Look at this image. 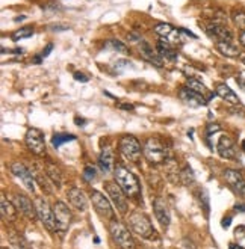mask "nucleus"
Listing matches in <instances>:
<instances>
[{
  "instance_id": "7ed1b4c3",
  "label": "nucleus",
  "mask_w": 245,
  "mask_h": 249,
  "mask_svg": "<svg viewBox=\"0 0 245 249\" xmlns=\"http://www.w3.org/2000/svg\"><path fill=\"white\" fill-rule=\"evenodd\" d=\"M144 156H146V159L150 163L161 165L168 160L170 153H168L167 145L161 139L150 138V139H147L146 145H144Z\"/></svg>"
},
{
  "instance_id": "f3484780",
  "label": "nucleus",
  "mask_w": 245,
  "mask_h": 249,
  "mask_svg": "<svg viewBox=\"0 0 245 249\" xmlns=\"http://www.w3.org/2000/svg\"><path fill=\"white\" fill-rule=\"evenodd\" d=\"M218 154L223 159H235L236 157V146L235 142L230 139L228 136H221L217 145Z\"/></svg>"
},
{
  "instance_id": "0eeeda50",
  "label": "nucleus",
  "mask_w": 245,
  "mask_h": 249,
  "mask_svg": "<svg viewBox=\"0 0 245 249\" xmlns=\"http://www.w3.org/2000/svg\"><path fill=\"white\" fill-rule=\"evenodd\" d=\"M26 146L37 156H44L46 154V141L44 133L39 128H29L24 136Z\"/></svg>"
},
{
  "instance_id": "a878e982",
  "label": "nucleus",
  "mask_w": 245,
  "mask_h": 249,
  "mask_svg": "<svg viewBox=\"0 0 245 249\" xmlns=\"http://www.w3.org/2000/svg\"><path fill=\"white\" fill-rule=\"evenodd\" d=\"M8 239H9V243H11L14 248H16V249H32V246L29 245V242H27L23 236H20L19 232L9 231Z\"/></svg>"
},
{
  "instance_id": "bb28decb",
  "label": "nucleus",
  "mask_w": 245,
  "mask_h": 249,
  "mask_svg": "<svg viewBox=\"0 0 245 249\" xmlns=\"http://www.w3.org/2000/svg\"><path fill=\"white\" fill-rule=\"evenodd\" d=\"M75 139H76L75 135H70V133H56L52 138V145L55 146V148H59L62 143L71 142V141H75Z\"/></svg>"
},
{
  "instance_id": "2eb2a0df",
  "label": "nucleus",
  "mask_w": 245,
  "mask_h": 249,
  "mask_svg": "<svg viewBox=\"0 0 245 249\" xmlns=\"http://www.w3.org/2000/svg\"><path fill=\"white\" fill-rule=\"evenodd\" d=\"M67 198L71 202V206L77 209L79 212H86L88 210V198L85 196L83 190L77 187H71L67 192Z\"/></svg>"
},
{
  "instance_id": "b1692460",
  "label": "nucleus",
  "mask_w": 245,
  "mask_h": 249,
  "mask_svg": "<svg viewBox=\"0 0 245 249\" xmlns=\"http://www.w3.org/2000/svg\"><path fill=\"white\" fill-rule=\"evenodd\" d=\"M217 50L221 54L227 56V57H236L241 53L239 49L235 46L232 41H220V42H217Z\"/></svg>"
},
{
  "instance_id": "1a4fd4ad",
  "label": "nucleus",
  "mask_w": 245,
  "mask_h": 249,
  "mask_svg": "<svg viewBox=\"0 0 245 249\" xmlns=\"http://www.w3.org/2000/svg\"><path fill=\"white\" fill-rule=\"evenodd\" d=\"M106 190H108V195L109 198L112 199L113 202V206L117 207V210L120 213H126L127 212V207H129V204H127V195L123 192V189L120 187V184L117 181H108L106 184Z\"/></svg>"
},
{
  "instance_id": "dca6fc26",
  "label": "nucleus",
  "mask_w": 245,
  "mask_h": 249,
  "mask_svg": "<svg viewBox=\"0 0 245 249\" xmlns=\"http://www.w3.org/2000/svg\"><path fill=\"white\" fill-rule=\"evenodd\" d=\"M154 32L159 36H162L164 39H167L168 42H179V41H182V38L179 35L180 31H177V29H174L171 24H167V23L156 24Z\"/></svg>"
},
{
  "instance_id": "aec40b11",
  "label": "nucleus",
  "mask_w": 245,
  "mask_h": 249,
  "mask_svg": "<svg viewBox=\"0 0 245 249\" xmlns=\"http://www.w3.org/2000/svg\"><path fill=\"white\" fill-rule=\"evenodd\" d=\"M153 210H154L156 219L159 221V224L167 228L170 225L171 216H170V212H168V207L165 206V202L161 201V199H154V202H153Z\"/></svg>"
},
{
  "instance_id": "f8f14e48",
  "label": "nucleus",
  "mask_w": 245,
  "mask_h": 249,
  "mask_svg": "<svg viewBox=\"0 0 245 249\" xmlns=\"http://www.w3.org/2000/svg\"><path fill=\"white\" fill-rule=\"evenodd\" d=\"M12 202L16 204L19 213H21L27 219H31V221H35V219L38 217L35 202H32L26 195H20V194L19 195H14V201Z\"/></svg>"
},
{
  "instance_id": "c03bdc74",
  "label": "nucleus",
  "mask_w": 245,
  "mask_h": 249,
  "mask_svg": "<svg viewBox=\"0 0 245 249\" xmlns=\"http://www.w3.org/2000/svg\"><path fill=\"white\" fill-rule=\"evenodd\" d=\"M242 150H244V151H245V141H244V142H242Z\"/></svg>"
},
{
  "instance_id": "72a5a7b5",
  "label": "nucleus",
  "mask_w": 245,
  "mask_h": 249,
  "mask_svg": "<svg viewBox=\"0 0 245 249\" xmlns=\"http://www.w3.org/2000/svg\"><path fill=\"white\" fill-rule=\"evenodd\" d=\"M82 177H83L85 181L93 183V181L95 180V168H94V166H85Z\"/></svg>"
},
{
  "instance_id": "4c0bfd02",
  "label": "nucleus",
  "mask_w": 245,
  "mask_h": 249,
  "mask_svg": "<svg viewBox=\"0 0 245 249\" xmlns=\"http://www.w3.org/2000/svg\"><path fill=\"white\" fill-rule=\"evenodd\" d=\"M52 50H53V44H49V46L41 52V56H39V57H41V59H42V57H47V56L50 54Z\"/></svg>"
},
{
  "instance_id": "a211bd4d",
  "label": "nucleus",
  "mask_w": 245,
  "mask_h": 249,
  "mask_svg": "<svg viewBox=\"0 0 245 249\" xmlns=\"http://www.w3.org/2000/svg\"><path fill=\"white\" fill-rule=\"evenodd\" d=\"M98 166L102 169V172L105 174H111L115 171V163H113V151L109 148V146H105L100 153L98 157Z\"/></svg>"
},
{
  "instance_id": "37998d69",
  "label": "nucleus",
  "mask_w": 245,
  "mask_h": 249,
  "mask_svg": "<svg viewBox=\"0 0 245 249\" xmlns=\"http://www.w3.org/2000/svg\"><path fill=\"white\" fill-rule=\"evenodd\" d=\"M24 18H26V16H20L19 18H16V21H23Z\"/></svg>"
},
{
  "instance_id": "cd10ccee",
  "label": "nucleus",
  "mask_w": 245,
  "mask_h": 249,
  "mask_svg": "<svg viewBox=\"0 0 245 249\" xmlns=\"http://www.w3.org/2000/svg\"><path fill=\"white\" fill-rule=\"evenodd\" d=\"M186 86H188L189 89H192V91H195V92L201 94L203 97H206V95L209 94L207 88H206L203 83H201V82H198L197 79H189L188 82H186Z\"/></svg>"
},
{
  "instance_id": "423d86ee",
  "label": "nucleus",
  "mask_w": 245,
  "mask_h": 249,
  "mask_svg": "<svg viewBox=\"0 0 245 249\" xmlns=\"http://www.w3.org/2000/svg\"><path fill=\"white\" fill-rule=\"evenodd\" d=\"M35 207H37L38 219L41 221V224L44 225L49 231L57 232V224H56L55 212H53V209L49 206V202H47L44 198H37V201H35Z\"/></svg>"
},
{
  "instance_id": "f704fd0d",
  "label": "nucleus",
  "mask_w": 245,
  "mask_h": 249,
  "mask_svg": "<svg viewBox=\"0 0 245 249\" xmlns=\"http://www.w3.org/2000/svg\"><path fill=\"white\" fill-rule=\"evenodd\" d=\"M109 46L115 50V52H118V53H129V49L124 46V44L121 42V41H118V39H111L109 41Z\"/></svg>"
},
{
  "instance_id": "6e6552de",
  "label": "nucleus",
  "mask_w": 245,
  "mask_h": 249,
  "mask_svg": "<svg viewBox=\"0 0 245 249\" xmlns=\"http://www.w3.org/2000/svg\"><path fill=\"white\" fill-rule=\"evenodd\" d=\"M53 212H55L56 224H57V232H61V236H64L70 228L71 221H73V214H71L70 209L61 201H57L53 206Z\"/></svg>"
},
{
  "instance_id": "a19ab883",
  "label": "nucleus",
  "mask_w": 245,
  "mask_h": 249,
  "mask_svg": "<svg viewBox=\"0 0 245 249\" xmlns=\"http://www.w3.org/2000/svg\"><path fill=\"white\" fill-rule=\"evenodd\" d=\"M75 121H76V124H79V127H83V124L86 123L85 120H82V118H79V116H76V118H75Z\"/></svg>"
},
{
  "instance_id": "c756f323",
  "label": "nucleus",
  "mask_w": 245,
  "mask_h": 249,
  "mask_svg": "<svg viewBox=\"0 0 245 249\" xmlns=\"http://www.w3.org/2000/svg\"><path fill=\"white\" fill-rule=\"evenodd\" d=\"M179 177H180V180H182V183H183L185 186L192 184L194 180H195V178H194V174H192V169H191L189 166H185V168L180 171Z\"/></svg>"
},
{
  "instance_id": "6ab92c4d",
  "label": "nucleus",
  "mask_w": 245,
  "mask_h": 249,
  "mask_svg": "<svg viewBox=\"0 0 245 249\" xmlns=\"http://www.w3.org/2000/svg\"><path fill=\"white\" fill-rule=\"evenodd\" d=\"M207 34L210 38H215L217 42L220 41H232L233 35L230 32V29H227L226 26L223 24H218V23H213L207 27Z\"/></svg>"
},
{
  "instance_id": "393cba45",
  "label": "nucleus",
  "mask_w": 245,
  "mask_h": 249,
  "mask_svg": "<svg viewBox=\"0 0 245 249\" xmlns=\"http://www.w3.org/2000/svg\"><path fill=\"white\" fill-rule=\"evenodd\" d=\"M141 54H142L144 59H147L149 62L154 64L156 67H161L162 65L161 59H159V54L154 53L147 42H141Z\"/></svg>"
},
{
  "instance_id": "2f4dec72",
  "label": "nucleus",
  "mask_w": 245,
  "mask_h": 249,
  "mask_svg": "<svg viewBox=\"0 0 245 249\" xmlns=\"http://www.w3.org/2000/svg\"><path fill=\"white\" fill-rule=\"evenodd\" d=\"M233 21L242 32H245V11H235L233 12Z\"/></svg>"
},
{
  "instance_id": "ea45409f",
  "label": "nucleus",
  "mask_w": 245,
  "mask_h": 249,
  "mask_svg": "<svg viewBox=\"0 0 245 249\" xmlns=\"http://www.w3.org/2000/svg\"><path fill=\"white\" fill-rule=\"evenodd\" d=\"M230 221H232V217H224V219H223V227L227 228V227L230 225Z\"/></svg>"
},
{
  "instance_id": "473e14b6",
  "label": "nucleus",
  "mask_w": 245,
  "mask_h": 249,
  "mask_svg": "<svg viewBox=\"0 0 245 249\" xmlns=\"http://www.w3.org/2000/svg\"><path fill=\"white\" fill-rule=\"evenodd\" d=\"M235 237L238 240V246L241 249H245V227H238L235 230Z\"/></svg>"
},
{
  "instance_id": "a18cd8bd",
  "label": "nucleus",
  "mask_w": 245,
  "mask_h": 249,
  "mask_svg": "<svg viewBox=\"0 0 245 249\" xmlns=\"http://www.w3.org/2000/svg\"><path fill=\"white\" fill-rule=\"evenodd\" d=\"M242 62H244V65H245V56L242 57Z\"/></svg>"
},
{
  "instance_id": "79ce46f5",
  "label": "nucleus",
  "mask_w": 245,
  "mask_h": 249,
  "mask_svg": "<svg viewBox=\"0 0 245 249\" xmlns=\"http://www.w3.org/2000/svg\"><path fill=\"white\" fill-rule=\"evenodd\" d=\"M239 41H241V44L245 47V32H242L241 34V38H239Z\"/></svg>"
},
{
  "instance_id": "9d476101",
  "label": "nucleus",
  "mask_w": 245,
  "mask_h": 249,
  "mask_svg": "<svg viewBox=\"0 0 245 249\" xmlns=\"http://www.w3.org/2000/svg\"><path fill=\"white\" fill-rule=\"evenodd\" d=\"M11 172L14 174V177L19 178L23 186L29 190V192H35V178H34V174L29 171L21 162H14L11 165Z\"/></svg>"
},
{
  "instance_id": "9b49d317",
  "label": "nucleus",
  "mask_w": 245,
  "mask_h": 249,
  "mask_svg": "<svg viewBox=\"0 0 245 249\" xmlns=\"http://www.w3.org/2000/svg\"><path fill=\"white\" fill-rule=\"evenodd\" d=\"M91 202H93L95 212L102 217H105V219L113 217V210H112L109 199L103 194H100L98 190H93L91 192Z\"/></svg>"
},
{
  "instance_id": "49530a36",
  "label": "nucleus",
  "mask_w": 245,
  "mask_h": 249,
  "mask_svg": "<svg viewBox=\"0 0 245 249\" xmlns=\"http://www.w3.org/2000/svg\"><path fill=\"white\" fill-rule=\"evenodd\" d=\"M2 249H6V248H2Z\"/></svg>"
},
{
  "instance_id": "f257e3e1",
  "label": "nucleus",
  "mask_w": 245,
  "mask_h": 249,
  "mask_svg": "<svg viewBox=\"0 0 245 249\" xmlns=\"http://www.w3.org/2000/svg\"><path fill=\"white\" fill-rule=\"evenodd\" d=\"M113 175H115V181L120 184V187L123 189V192L129 198H136L141 194V187H139L138 178L127 168L117 166L113 171Z\"/></svg>"
},
{
  "instance_id": "4be33fe9",
  "label": "nucleus",
  "mask_w": 245,
  "mask_h": 249,
  "mask_svg": "<svg viewBox=\"0 0 245 249\" xmlns=\"http://www.w3.org/2000/svg\"><path fill=\"white\" fill-rule=\"evenodd\" d=\"M0 213H2V217L5 222H14L17 219L19 210L16 207V204L8 201L5 198V195H2V210H0Z\"/></svg>"
},
{
  "instance_id": "58836bf2",
  "label": "nucleus",
  "mask_w": 245,
  "mask_h": 249,
  "mask_svg": "<svg viewBox=\"0 0 245 249\" xmlns=\"http://www.w3.org/2000/svg\"><path fill=\"white\" fill-rule=\"evenodd\" d=\"M75 79H76L77 82H88V80H90L85 74H82V72H75Z\"/></svg>"
},
{
  "instance_id": "5701e85b",
  "label": "nucleus",
  "mask_w": 245,
  "mask_h": 249,
  "mask_svg": "<svg viewBox=\"0 0 245 249\" xmlns=\"http://www.w3.org/2000/svg\"><path fill=\"white\" fill-rule=\"evenodd\" d=\"M217 94L223 98V100H226L227 103H230V105H239V97L233 92V89L230 88L228 85H226V83H218L217 85Z\"/></svg>"
},
{
  "instance_id": "c85d7f7f",
  "label": "nucleus",
  "mask_w": 245,
  "mask_h": 249,
  "mask_svg": "<svg viewBox=\"0 0 245 249\" xmlns=\"http://www.w3.org/2000/svg\"><path fill=\"white\" fill-rule=\"evenodd\" d=\"M34 35V27H21L19 31H16L12 34V41H20V39H24V38H31Z\"/></svg>"
},
{
  "instance_id": "412c9836",
  "label": "nucleus",
  "mask_w": 245,
  "mask_h": 249,
  "mask_svg": "<svg viewBox=\"0 0 245 249\" xmlns=\"http://www.w3.org/2000/svg\"><path fill=\"white\" fill-rule=\"evenodd\" d=\"M156 50H157V54L162 56V57H165V59H168V61H172V62H174V61L177 59V52H176V49L172 47V44H171V42H168V41L164 39V38H162V41L157 42Z\"/></svg>"
},
{
  "instance_id": "e433bc0d",
  "label": "nucleus",
  "mask_w": 245,
  "mask_h": 249,
  "mask_svg": "<svg viewBox=\"0 0 245 249\" xmlns=\"http://www.w3.org/2000/svg\"><path fill=\"white\" fill-rule=\"evenodd\" d=\"M220 125L218 124H210V125H207V136H210L212 133H217V131H220Z\"/></svg>"
},
{
  "instance_id": "20e7f679",
  "label": "nucleus",
  "mask_w": 245,
  "mask_h": 249,
  "mask_svg": "<svg viewBox=\"0 0 245 249\" xmlns=\"http://www.w3.org/2000/svg\"><path fill=\"white\" fill-rule=\"evenodd\" d=\"M109 231H111V236L112 240L117 243V246L120 249H135V242L131 231L126 228V225H123L120 221H113L109 225Z\"/></svg>"
},
{
  "instance_id": "c9c22d12",
  "label": "nucleus",
  "mask_w": 245,
  "mask_h": 249,
  "mask_svg": "<svg viewBox=\"0 0 245 249\" xmlns=\"http://www.w3.org/2000/svg\"><path fill=\"white\" fill-rule=\"evenodd\" d=\"M129 65H132V64L129 62V61L120 59V61H117V62H115L113 68H115V71H117V72H123L124 70H127V68H129Z\"/></svg>"
},
{
  "instance_id": "f03ea898",
  "label": "nucleus",
  "mask_w": 245,
  "mask_h": 249,
  "mask_svg": "<svg viewBox=\"0 0 245 249\" xmlns=\"http://www.w3.org/2000/svg\"><path fill=\"white\" fill-rule=\"evenodd\" d=\"M127 222H129L131 230L142 239H153V236L156 234L154 227L151 225L149 216L139 210H133L131 214H129Z\"/></svg>"
},
{
  "instance_id": "7c9ffc66",
  "label": "nucleus",
  "mask_w": 245,
  "mask_h": 249,
  "mask_svg": "<svg viewBox=\"0 0 245 249\" xmlns=\"http://www.w3.org/2000/svg\"><path fill=\"white\" fill-rule=\"evenodd\" d=\"M47 177L52 180L53 184H56V186H59V184H61V174H59V171H57V169H56L55 166H52V165L47 166Z\"/></svg>"
},
{
  "instance_id": "4468645a",
  "label": "nucleus",
  "mask_w": 245,
  "mask_h": 249,
  "mask_svg": "<svg viewBox=\"0 0 245 249\" xmlns=\"http://www.w3.org/2000/svg\"><path fill=\"white\" fill-rule=\"evenodd\" d=\"M179 97L182 101H185V103L189 105L191 107H200V106H205L207 103L206 97L189 89V88H182L180 92H179Z\"/></svg>"
},
{
  "instance_id": "39448f33",
  "label": "nucleus",
  "mask_w": 245,
  "mask_h": 249,
  "mask_svg": "<svg viewBox=\"0 0 245 249\" xmlns=\"http://www.w3.org/2000/svg\"><path fill=\"white\" fill-rule=\"evenodd\" d=\"M120 153L131 162H138L141 159V154L144 153V148L141 146L139 141L133 136H123L118 142Z\"/></svg>"
},
{
  "instance_id": "ddd939ff",
  "label": "nucleus",
  "mask_w": 245,
  "mask_h": 249,
  "mask_svg": "<svg viewBox=\"0 0 245 249\" xmlns=\"http://www.w3.org/2000/svg\"><path fill=\"white\" fill-rule=\"evenodd\" d=\"M224 178H226L227 184L232 187L233 192H236L241 196L245 195V178L242 177V174L239 171L226 169L224 171Z\"/></svg>"
}]
</instances>
